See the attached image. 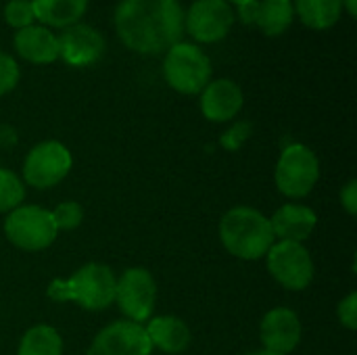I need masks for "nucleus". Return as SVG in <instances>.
<instances>
[{"label": "nucleus", "mask_w": 357, "mask_h": 355, "mask_svg": "<svg viewBox=\"0 0 357 355\" xmlns=\"http://www.w3.org/2000/svg\"><path fill=\"white\" fill-rule=\"evenodd\" d=\"M31 4L40 23L63 29L75 25L88 8V0H31Z\"/></svg>", "instance_id": "a211bd4d"}, {"label": "nucleus", "mask_w": 357, "mask_h": 355, "mask_svg": "<svg viewBox=\"0 0 357 355\" xmlns=\"http://www.w3.org/2000/svg\"><path fill=\"white\" fill-rule=\"evenodd\" d=\"M151 347L167 355L184 354L192 341L188 324L178 316H153L144 324Z\"/></svg>", "instance_id": "dca6fc26"}, {"label": "nucleus", "mask_w": 357, "mask_h": 355, "mask_svg": "<svg viewBox=\"0 0 357 355\" xmlns=\"http://www.w3.org/2000/svg\"><path fill=\"white\" fill-rule=\"evenodd\" d=\"M4 19L10 27H17V29L33 25L36 13H33L31 0H8L4 6Z\"/></svg>", "instance_id": "b1692460"}, {"label": "nucleus", "mask_w": 357, "mask_h": 355, "mask_svg": "<svg viewBox=\"0 0 357 355\" xmlns=\"http://www.w3.org/2000/svg\"><path fill=\"white\" fill-rule=\"evenodd\" d=\"M245 355H276V354H270V352H251V354H245Z\"/></svg>", "instance_id": "7c9ffc66"}, {"label": "nucleus", "mask_w": 357, "mask_h": 355, "mask_svg": "<svg viewBox=\"0 0 357 355\" xmlns=\"http://www.w3.org/2000/svg\"><path fill=\"white\" fill-rule=\"evenodd\" d=\"M25 199V186L23 180L10 172L0 167V213H10L19 205H23Z\"/></svg>", "instance_id": "4be33fe9"}, {"label": "nucleus", "mask_w": 357, "mask_h": 355, "mask_svg": "<svg viewBox=\"0 0 357 355\" xmlns=\"http://www.w3.org/2000/svg\"><path fill=\"white\" fill-rule=\"evenodd\" d=\"M115 29L134 52H167L182 42L184 8L178 0H121L115 10Z\"/></svg>", "instance_id": "f257e3e1"}, {"label": "nucleus", "mask_w": 357, "mask_h": 355, "mask_svg": "<svg viewBox=\"0 0 357 355\" xmlns=\"http://www.w3.org/2000/svg\"><path fill=\"white\" fill-rule=\"evenodd\" d=\"M163 75L176 92L201 94L211 82V61L197 44L178 42L165 54Z\"/></svg>", "instance_id": "20e7f679"}, {"label": "nucleus", "mask_w": 357, "mask_h": 355, "mask_svg": "<svg viewBox=\"0 0 357 355\" xmlns=\"http://www.w3.org/2000/svg\"><path fill=\"white\" fill-rule=\"evenodd\" d=\"M15 48L17 52L33 63V65H48L59 59V40L50 31V27L44 25H27L23 29H17L15 33Z\"/></svg>", "instance_id": "f3484780"}, {"label": "nucleus", "mask_w": 357, "mask_h": 355, "mask_svg": "<svg viewBox=\"0 0 357 355\" xmlns=\"http://www.w3.org/2000/svg\"><path fill=\"white\" fill-rule=\"evenodd\" d=\"M257 2H259V0H251V2L238 6V17H241L243 23L255 25V19H257Z\"/></svg>", "instance_id": "c85d7f7f"}, {"label": "nucleus", "mask_w": 357, "mask_h": 355, "mask_svg": "<svg viewBox=\"0 0 357 355\" xmlns=\"http://www.w3.org/2000/svg\"><path fill=\"white\" fill-rule=\"evenodd\" d=\"M59 40V56L73 67H88L96 63L105 52V40L98 29L75 23L63 29Z\"/></svg>", "instance_id": "ddd939ff"}, {"label": "nucleus", "mask_w": 357, "mask_h": 355, "mask_svg": "<svg viewBox=\"0 0 357 355\" xmlns=\"http://www.w3.org/2000/svg\"><path fill=\"white\" fill-rule=\"evenodd\" d=\"M251 134H253V126H251V121H236V123H232L224 134H222V138H220V144L226 149V151H230V153H234V151H238L241 146H245V142L251 138Z\"/></svg>", "instance_id": "393cba45"}, {"label": "nucleus", "mask_w": 357, "mask_h": 355, "mask_svg": "<svg viewBox=\"0 0 357 355\" xmlns=\"http://www.w3.org/2000/svg\"><path fill=\"white\" fill-rule=\"evenodd\" d=\"M50 213H52V220H54V226L59 232L61 230H75L84 220V209L75 201H63Z\"/></svg>", "instance_id": "5701e85b"}, {"label": "nucleus", "mask_w": 357, "mask_h": 355, "mask_svg": "<svg viewBox=\"0 0 357 355\" xmlns=\"http://www.w3.org/2000/svg\"><path fill=\"white\" fill-rule=\"evenodd\" d=\"M293 10L312 29L333 27L343 13V0H295Z\"/></svg>", "instance_id": "6ab92c4d"}, {"label": "nucleus", "mask_w": 357, "mask_h": 355, "mask_svg": "<svg viewBox=\"0 0 357 355\" xmlns=\"http://www.w3.org/2000/svg\"><path fill=\"white\" fill-rule=\"evenodd\" d=\"M341 205L349 216L357 213V180H349L341 190Z\"/></svg>", "instance_id": "cd10ccee"}, {"label": "nucleus", "mask_w": 357, "mask_h": 355, "mask_svg": "<svg viewBox=\"0 0 357 355\" xmlns=\"http://www.w3.org/2000/svg\"><path fill=\"white\" fill-rule=\"evenodd\" d=\"M19 82V65L17 61L0 50V96L8 94Z\"/></svg>", "instance_id": "a878e982"}, {"label": "nucleus", "mask_w": 357, "mask_h": 355, "mask_svg": "<svg viewBox=\"0 0 357 355\" xmlns=\"http://www.w3.org/2000/svg\"><path fill=\"white\" fill-rule=\"evenodd\" d=\"M126 320L144 324L153 318L157 282L146 268H128L115 282V301Z\"/></svg>", "instance_id": "1a4fd4ad"}, {"label": "nucleus", "mask_w": 357, "mask_h": 355, "mask_svg": "<svg viewBox=\"0 0 357 355\" xmlns=\"http://www.w3.org/2000/svg\"><path fill=\"white\" fill-rule=\"evenodd\" d=\"M71 151L59 140L36 144L23 161V182L38 190H48L63 182L71 172Z\"/></svg>", "instance_id": "6e6552de"}, {"label": "nucleus", "mask_w": 357, "mask_h": 355, "mask_svg": "<svg viewBox=\"0 0 357 355\" xmlns=\"http://www.w3.org/2000/svg\"><path fill=\"white\" fill-rule=\"evenodd\" d=\"M343 8L351 15V17H356L357 13V0H343Z\"/></svg>", "instance_id": "c756f323"}, {"label": "nucleus", "mask_w": 357, "mask_h": 355, "mask_svg": "<svg viewBox=\"0 0 357 355\" xmlns=\"http://www.w3.org/2000/svg\"><path fill=\"white\" fill-rule=\"evenodd\" d=\"M151 352L144 324L117 320L98 331L86 355H151Z\"/></svg>", "instance_id": "9b49d317"}, {"label": "nucleus", "mask_w": 357, "mask_h": 355, "mask_svg": "<svg viewBox=\"0 0 357 355\" xmlns=\"http://www.w3.org/2000/svg\"><path fill=\"white\" fill-rule=\"evenodd\" d=\"M337 318L347 331L357 328V293H349L337 308Z\"/></svg>", "instance_id": "bb28decb"}, {"label": "nucleus", "mask_w": 357, "mask_h": 355, "mask_svg": "<svg viewBox=\"0 0 357 355\" xmlns=\"http://www.w3.org/2000/svg\"><path fill=\"white\" fill-rule=\"evenodd\" d=\"M17 355H63V339L48 324L31 326L19 341Z\"/></svg>", "instance_id": "412c9836"}, {"label": "nucleus", "mask_w": 357, "mask_h": 355, "mask_svg": "<svg viewBox=\"0 0 357 355\" xmlns=\"http://www.w3.org/2000/svg\"><path fill=\"white\" fill-rule=\"evenodd\" d=\"M226 2H234V4L241 6V4H247V2H251V0H226Z\"/></svg>", "instance_id": "2f4dec72"}, {"label": "nucleus", "mask_w": 357, "mask_h": 355, "mask_svg": "<svg viewBox=\"0 0 357 355\" xmlns=\"http://www.w3.org/2000/svg\"><path fill=\"white\" fill-rule=\"evenodd\" d=\"M4 236L17 249L36 253L48 249L56 241L59 230L48 209L38 205H19L4 220Z\"/></svg>", "instance_id": "39448f33"}, {"label": "nucleus", "mask_w": 357, "mask_h": 355, "mask_svg": "<svg viewBox=\"0 0 357 355\" xmlns=\"http://www.w3.org/2000/svg\"><path fill=\"white\" fill-rule=\"evenodd\" d=\"M218 232L224 249L230 255L245 262H255L266 257L270 247L276 243L270 226V218L247 205L228 209L220 220Z\"/></svg>", "instance_id": "f03ea898"}, {"label": "nucleus", "mask_w": 357, "mask_h": 355, "mask_svg": "<svg viewBox=\"0 0 357 355\" xmlns=\"http://www.w3.org/2000/svg\"><path fill=\"white\" fill-rule=\"evenodd\" d=\"M303 326L291 308H274L270 310L259 324V339L264 352L276 355H289L301 343Z\"/></svg>", "instance_id": "f8f14e48"}, {"label": "nucleus", "mask_w": 357, "mask_h": 355, "mask_svg": "<svg viewBox=\"0 0 357 355\" xmlns=\"http://www.w3.org/2000/svg\"><path fill=\"white\" fill-rule=\"evenodd\" d=\"M115 282L117 276L105 264H84L73 276L69 278H54L46 295L56 303L73 301L82 310L88 312H102L115 301Z\"/></svg>", "instance_id": "7ed1b4c3"}, {"label": "nucleus", "mask_w": 357, "mask_h": 355, "mask_svg": "<svg viewBox=\"0 0 357 355\" xmlns=\"http://www.w3.org/2000/svg\"><path fill=\"white\" fill-rule=\"evenodd\" d=\"M293 2L291 0H259L255 25L266 36H280L293 23Z\"/></svg>", "instance_id": "aec40b11"}, {"label": "nucleus", "mask_w": 357, "mask_h": 355, "mask_svg": "<svg viewBox=\"0 0 357 355\" xmlns=\"http://www.w3.org/2000/svg\"><path fill=\"white\" fill-rule=\"evenodd\" d=\"M234 25V10L226 0H195L184 15V29L203 44L220 42Z\"/></svg>", "instance_id": "9d476101"}, {"label": "nucleus", "mask_w": 357, "mask_h": 355, "mask_svg": "<svg viewBox=\"0 0 357 355\" xmlns=\"http://www.w3.org/2000/svg\"><path fill=\"white\" fill-rule=\"evenodd\" d=\"M270 276L287 291H305L316 274L314 259L305 245L276 241L266 253Z\"/></svg>", "instance_id": "0eeeda50"}, {"label": "nucleus", "mask_w": 357, "mask_h": 355, "mask_svg": "<svg viewBox=\"0 0 357 355\" xmlns=\"http://www.w3.org/2000/svg\"><path fill=\"white\" fill-rule=\"evenodd\" d=\"M320 180V161L316 153L301 144L293 142L284 146L274 169V182L287 199L307 197Z\"/></svg>", "instance_id": "423d86ee"}, {"label": "nucleus", "mask_w": 357, "mask_h": 355, "mask_svg": "<svg viewBox=\"0 0 357 355\" xmlns=\"http://www.w3.org/2000/svg\"><path fill=\"white\" fill-rule=\"evenodd\" d=\"M245 96L236 82L213 80L201 92V113L213 123H224L234 119L243 109Z\"/></svg>", "instance_id": "4468645a"}, {"label": "nucleus", "mask_w": 357, "mask_h": 355, "mask_svg": "<svg viewBox=\"0 0 357 355\" xmlns=\"http://www.w3.org/2000/svg\"><path fill=\"white\" fill-rule=\"evenodd\" d=\"M270 226L276 241L287 243H305L318 226V216L312 207L301 203H287L274 211Z\"/></svg>", "instance_id": "2eb2a0df"}]
</instances>
